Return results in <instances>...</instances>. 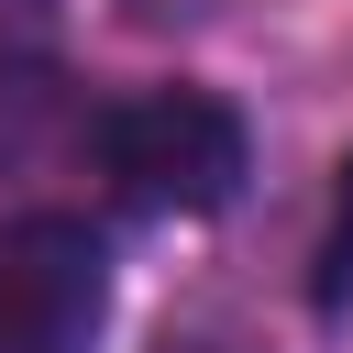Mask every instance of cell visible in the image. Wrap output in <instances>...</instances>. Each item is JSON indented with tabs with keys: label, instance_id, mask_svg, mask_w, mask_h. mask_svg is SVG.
Listing matches in <instances>:
<instances>
[{
	"label": "cell",
	"instance_id": "cell-1",
	"mask_svg": "<svg viewBox=\"0 0 353 353\" xmlns=\"http://www.w3.org/2000/svg\"><path fill=\"white\" fill-rule=\"evenodd\" d=\"M254 165V132L232 99L210 88H143L121 110H99V176L132 210H221Z\"/></svg>",
	"mask_w": 353,
	"mask_h": 353
},
{
	"label": "cell",
	"instance_id": "cell-2",
	"mask_svg": "<svg viewBox=\"0 0 353 353\" xmlns=\"http://www.w3.org/2000/svg\"><path fill=\"white\" fill-rule=\"evenodd\" d=\"M110 309V254L66 210L0 221V353H88Z\"/></svg>",
	"mask_w": 353,
	"mask_h": 353
},
{
	"label": "cell",
	"instance_id": "cell-3",
	"mask_svg": "<svg viewBox=\"0 0 353 353\" xmlns=\"http://www.w3.org/2000/svg\"><path fill=\"white\" fill-rule=\"evenodd\" d=\"M320 320H342L353 309V165H342V210H331V243H320Z\"/></svg>",
	"mask_w": 353,
	"mask_h": 353
}]
</instances>
